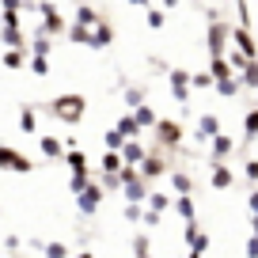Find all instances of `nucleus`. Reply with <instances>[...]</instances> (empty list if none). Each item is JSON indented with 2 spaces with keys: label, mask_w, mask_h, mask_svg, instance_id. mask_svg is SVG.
I'll return each instance as SVG.
<instances>
[{
  "label": "nucleus",
  "mask_w": 258,
  "mask_h": 258,
  "mask_svg": "<svg viewBox=\"0 0 258 258\" xmlns=\"http://www.w3.org/2000/svg\"><path fill=\"white\" fill-rule=\"evenodd\" d=\"M57 110H61L64 118H80V99H61V103H57Z\"/></svg>",
  "instance_id": "1"
},
{
  "label": "nucleus",
  "mask_w": 258,
  "mask_h": 258,
  "mask_svg": "<svg viewBox=\"0 0 258 258\" xmlns=\"http://www.w3.org/2000/svg\"><path fill=\"white\" fill-rule=\"evenodd\" d=\"M235 42H239V49H243V53H254V46H250V38H247V34H243V31H235Z\"/></svg>",
  "instance_id": "2"
},
{
  "label": "nucleus",
  "mask_w": 258,
  "mask_h": 258,
  "mask_svg": "<svg viewBox=\"0 0 258 258\" xmlns=\"http://www.w3.org/2000/svg\"><path fill=\"white\" fill-rule=\"evenodd\" d=\"M247 84H254V88H258V64H247Z\"/></svg>",
  "instance_id": "3"
}]
</instances>
